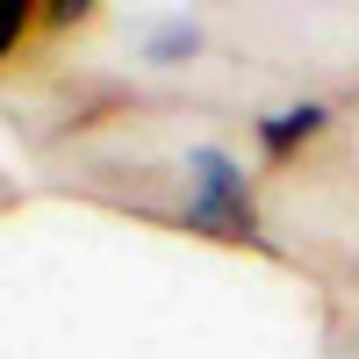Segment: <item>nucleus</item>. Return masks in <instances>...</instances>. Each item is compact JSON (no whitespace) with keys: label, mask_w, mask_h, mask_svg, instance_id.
I'll return each instance as SVG.
<instances>
[{"label":"nucleus","mask_w":359,"mask_h":359,"mask_svg":"<svg viewBox=\"0 0 359 359\" xmlns=\"http://www.w3.org/2000/svg\"><path fill=\"white\" fill-rule=\"evenodd\" d=\"M187 172H194V194H187V230L201 237H252L259 216H252V187H245V172H237L230 151H216V144H194L187 151Z\"/></svg>","instance_id":"1"},{"label":"nucleus","mask_w":359,"mask_h":359,"mask_svg":"<svg viewBox=\"0 0 359 359\" xmlns=\"http://www.w3.org/2000/svg\"><path fill=\"white\" fill-rule=\"evenodd\" d=\"M323 123H331V115H323L316 101H294V108H273V115H259V144H266V151H294V144H309Z\"/></svg>","instance_id":"2"},{"label":"nucleus","mask_w":359,"mask_h":359,"mask_svg":"<svg viewBox=\"0 0 359 359\" xmlns=\"http://www.w3.org/2000/svg\"><path fill=\"white\" fill-rule=\"evenodd\" d=\"M144 50H151L158 65H172V57H194V50H201V29H194V22H158Z\"/></svg>","instance_id":"3"},{"label":"nucleus","mask_w":359,"mask_h":359,"mask_svg":"<svg viewBox=\"0 0 359 359\" xmlns=\"http://www.w3.org/2000/svg\"><path fill=\"white\" fill-rule=\"evenodd\" d=\"M22 29H29V8H15V0H0V57H8L22 43Z\"/></svg>","instance_id":"4"}]
</instances>
